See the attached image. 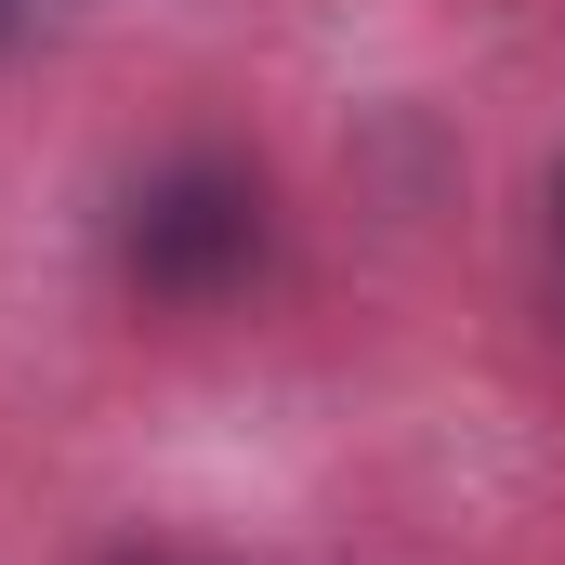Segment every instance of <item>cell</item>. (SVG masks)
I'll use <instances>...</instances> for the list:
<instances>
[{
	"label": "cell",
	"instance_id": "1",
	"mask_svg": "<svg viewBox=\"0 0 565 565\" xmlns=\"http://www.w3.org/2000/svg\"><path fill=\"white\" fill-rule=\"evenodd\" d=\"M106 250H119V289H132L145 316H224L277 264V184H264V158H237V145H211V132L158 145L119 184Z\"/></svg>",
	"mask_w": 565,
	"mask_h": 565
},
{
	"label": "cell",
	"instance_id": "2",
	"mask_svg": "<svg viewBox=\"0 0 565 565\" xmlns=\"http://www.w3.org/2000/svg\"><path fill=\"white\" fill-rule=\"evenodd\" d=\"M540 302L565 316V158L540 171Z\"/></svg>",
	"mask_w": 565,
	"mask_h": 565
},
{
	"label": "cell",
	"instance_id": "3",
	"mask_svg": "<svg viewBox=\"0 0 565 565\" xmlns=\"http://www.w3.org/2000/svg\"><path fill=\"white\" fill-rule=\"evenodd\" d=\"M93 565H211V553H198V540H171V526H119Z\"/></svg>",
	"mask_w": 565,
	"mask_h": 565
},
{
	"label": "cell",
	"instance_id": "4",
	"mask_svg": "<svg viewBox=\"0 0 565 565\" xmlns=\"http://www.w3.org/2000/svg\"><path fill=\"white\" fill-rule=\"evenodd\" d=\"M26 26H40V0H0V53H13V40H26Z\"/></svg>",
	"mask_w": 565,
	"mask_h": 565
}]
</instances>
